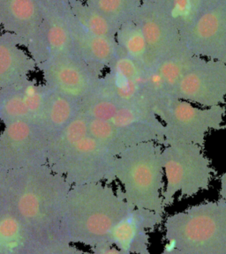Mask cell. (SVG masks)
I'll list each match as a JSON object with an SVG mask.
<instances>
[{"mask_svg": "<svg viewBox=\"0 0 226 254\" xmlns=\"http://www.w3.org/2000/svg\"><path fill=\"white\" fill-rule=\"evenodd\" d=\"M88 254H125L122 251L118 249L111 244H105L95 246L89 249Z\"/></svg>", "mask_w": 226, "mask_h": 254, "instance_id": "obj_26", "label": "cell"}, {"mask_svg": "<svg viewBox=\"0 0 226 254\" xmlns=\"http://www.w3.org/2000/svg\"><path fill=\"white\" fill-rule=\"evenodd\" d=\"M79 113V103L50 89L39 124L51 137L58 134Z\"/></svg>", "mask_w": 226, "mask_h": 254, "instance_id": "obj_22", "label": "cell"}, {"mask_svg": "<svg viewBox=\"0 0 226 254\" xmlns=\"http://www.w3.org/2000/svg\"><path fill=\"white\" fill-rule=\"evenodd\" d=\"M163 221L164 214L134 207L111 230L109 243L125 254H151L150 232Z\"/></svg>", "mask_w": 226, "mask_h": 254, "instance_id": "obj_16", "label": "cell"}, {"mask_svg": "<svg viewBox=\"0 0 226 254\" xmlns=\"http://www.w3.org/2000/svg\"><path fill=\"white\" fill-rule=\"evenodd\" d=\"M116 155L88 132L87 117L79 113L51 138L48 165L73 186L112 181Z\"/></svg>", "mask_w": 226, "mask_h": 254, "instance_id": "obj_3", "label": "cell"}, {"mask_svg": "<svg viewBox=\"0 0 226 254\" xmlns=\"http://www.w3.org/2000/svg\"><path fill=\"white\" fill-rule=\"evenodd\" d=\"M41 3L44 20L25 47L36 66L56 56L73 51L68 23V0H41Z\"/></svg>", "mask_w": 226, "mask_h": 254, "instance_id": "obj_13", "label": "cell"}, {"mask_svg": "<svg viewBox=\"0 0 226 254\" xmlns=\"http://www.w3.org/2000/svg\"><path fill=\"white\" fill-rule=\"evenodd\" d=\"M92 9L99 12L119 28L135 20L143 0H83Z\"/></svg>", "mask_w": 226, "mask_h": 254, "instance_id": "obj_25", "label": "cell"}, {"mask_svg": "<svg viewBox=\"0 0 226 254\" xmlns=\"http://www.w3.org/2000/svg\"><path fill=\"white\" fill-rule=\"evenodd\" d=\"M37 71L34 60L17 36L0 28V90Z\"/></svg>", "mask_w": 226, "mask_h": 254, "instance_id": "obj_20", "label": "cell"}, {"mask_svg": "<svg viewBox=\"0 0 226 254\" xmlns=\"http://www.w3.org/2000/svg\"><path fill=\"white\" fill-rule=\"evenodd\" d=\"M37 71L51 90L79 103L94 90L102 77L73 51L37 64Z\"/></svg>", "mask_w": 226, "mask_h": 254, "instance_id": "obj_12", "label": "cell"}, {"mask_svg": "<svg viewBox=\"0 0 226 254\" xmlns=\"http://www.w3.org/2000/svg\"><path fill=\"white\" fill-rule=\"evenodd\" d=\"M87 119L89 134L116 156L140 143L155 141L163 146L164 126L117 127L106 121Z\"/></svg>", "mask_w": 226, "mask_h": 254, "instance_id": "obj_17", "label": "cell"}, {"mask_svg": "<svg viewBox=\"0 0 226 254\" xmlns=\"http://www.w3.org/2000/svg\"><path fill=\"white\" fill-rule=\"evenodd\" d=\"M51 138L44 127L32 120L2 125L0 166L8 171L48 164Z\"/></svg>", "mask_w": 226, "mask_h": 254, "instance_id": "obj_8", "label": "cell"}, {"mask_svg": "<svg viewBox=\"0 0 226 254\" xmlns=\"http://www.w3.org/2000/svg\"><path fill=\"white\" fill-rule=\"evenodd\" d=\"M219 193V198L226 200V172L220 176Z\"/></svg>", "mask_w": 226, "mask_h": 254, "instance_id": "obj_27", "label": "cell"}, {"mask_svg": "<svg viewBox=\"0 0 226 254\" xmlns=\"http://www.w3.org/2000/svg\"><path fill=\"white\" fill-rule=\"evenodd\" d=\"M172 97L211 108L226 103V63L192 56Z\"/></svg>", "mask_w": 226, "mask_h": 254, "instance_id": "obj_10", "label": "cell"}, {"mask_svg": "<svg viewBox=\"0 0 226 254\" xmlns=\"http://www.w3.org/2000/svg\"><path fill=\"white\" fill-rule=\"evenodd\" d=\"M147 70L119 50L94 91L118 102L151 107L146 95Z\"/></svg>", "mask_w": 226, "mask_h": 254, "instance_id": "obj_14", "label": "cell"}, {"mask_svg": "<svg viewBox=\"0 0 226 254\" xmlns=\"http://www.w3.org/2000/svg\"><path fill=\"white\" fill-rule=\"evenodd\" d=\"M44 20L41 0H0V28L20 38L24 48Z\"/></svg>", "mask_w": 226, "mask_h": 254, "instance_id": "obj_19", "label": "cell"}, {"mask_svg": "<svg viewBox=\"0 0 226 254\" xmlns=\"http://www.w3.org/2000/svg\"><path fill=\"white\" fill-rule=\"evenodd\" d=\"M134 21L147 42L149 70L185 48L171 0H143Z\"/></svg>", "mask_w": 226, "mask_h": 254, "instance_id": "obj_9", "label": "cell"}, {"mask_svg": "<svg viewBox=\"0 0 226 254\" xmlns=\"http://www.w3.org/2000/svg\"><path fill=\"white\" fill-rule=\"evenodd\" d=\"M163 145L155 141L140 143L117 155L112 181H118L131 206L164 214L165 187Z\"/></svg>", "mask_w": 226, "mask_h": 254, "instance_id": "obj_4", "label": "cell"}, {"mask_svg": "<svg viewBox=\"0 0 226 254\" xmlns=\"http://www.w3.org/2000/svg\"><path fill=\"white\" fill-rule=\"evenodd\" d=\"M36 246L20 219L0 201V254H23Z\"/></svg>", "mask_w": 226, "mask_h": 254, "instance_id": "obj_21", "label": "cell"}, {"mask_svg": "<svg viewBox=\"0 0 226 254\" xmlns=\"http://www.w3.org/2000/svg\"><path fill=\"white\" fill-rule=\"evenodd\" d=\"M160 254H185L181 253L180 251L178 249H175V248H171L169 246H165L163 248V251Z\"/></svg>", "mask_w": 226, "mask_h": 254, "instance_id": "obj_29", "label": "cell"}, {"mask_svg": "<svg viewBox=\"0 0 226 254\" xmlns=\"http://www.w3.org/2000/svg\"><path fill=\"white\" fill-rule=\"evenodd\" d=\"M23 254H57L50 252V251L44 249L43 247L39 246H33L29 248L28 251H26Z\"/></svg>", "mask_w": 226, "mask_h": 254, "instance_id": "obj_28", "label": "cell"}, {"mask_svg": "<svg viewBox=\"0 0 226 254\" xmlns=\"http://www.w3.org/2000/svg\"><path fill=\"white\" fill-rule=\"evenodd\" d=\"M153 110L164 126L163 146L184 143L204 147L207 135L210 131L225 127V105L200 107L168 96L155 103Z\"/></svg>", "mask_w": 226, "mask_h": 254, "instance_id": "obj_7", "label": "cell"}, {"mask_svg": "<svg viewBox=\"0 0 226 254\" xmlns=\"http://www.w3.org/2000/svg\"><path fill=\"white\" fill-rule=\"evenodd\" d=\"M71 186L48 164L8 171L0 201L15 214L32 239L57 254H86L64 240L61 222Z\"/></svg>", "mask_w": 226, "mask_h": 254, "instance_id": "obj_1", "label": "cell"}, {"mask_svg": "<svg viewBox=\"0 0 226 254\" xmlns=\"http://www.w3.org/2000/svg\"><path fill=\"white\" fill-rule=\"evenodd\" d=\"M6 173H7V171H5L4 168L0 166V190H1V188L3 187V184H4Z\"/></svg>", "mask_w": 226, "mask_h": 254, "instance_id": "obj_30", "label": "cell"}, {"mask_svg": "<svg viewBox=\"0 0 226 254\" xmlns=\"http://www.w3.org/2000/svg\"><path fill=\"white\" fill-rule=\"evenodd\" d=\"M50 88L28 77L0 90V124L17 120L39 123Z\"/></svg>", "mask_w": 226, "mask_h": 254, "instance_id": "obj_15", "label": "cell"}, {"mask_svg": "<svg viewBox=\"0 0 226 254\" xmlns=\"http://www.w3.org/2000/svg\"><path fill=\"white\" fill-rule=\"evenodd\" d=\"M211 1H214V0H194V2L198 6L199 9L202 7L203 5H204V4L210 3Z\"/></svg>", "mask_w": 226, "mask_h": 254, "instance_id": "obj_31", "label": "cell"}, {"mask_svg": "<svg viewBox=\"0 0 226 254\" xmlns=\"http://www.w3.org/2000/svg\"><path fill=\"white\" fill-rule=\"evenodd\" d=\"M181 36L193 55L226 63V0L203 5L181 29Z\"/></svg>", "mask_w": 226, "mask_h": 254, "instance_id": "obj_11", "label": "cell"}, {"mask_svg": "<svg viewBox=\"0 0 226 254\" xmlns=\"http://www.w3.org/2000/svg\"><path fill=\"white\" fill-rule=\"evenodd\" d=\"M164 206L173 204L176 195L191 198L210 189L214 179V168L202 146L175 143L163 147Z\"/></svg>", "mask_w": 226, "mask_h": 254, "instance_id": "obj_6", "label": "cell"}, {"mask_svg": "<svg viewBox=\"0 0 226 254\" xmlns=\"http://www.w3.org/2000/svg\"><path fill=\"white\" fill-rule=\"evenodd\" d=\"M132 208L121 188L115 189L110 183L73 186L64 205V240L89 249L110 244L111 230Z\"/></svg>", "mask_w": 226, "mask_h": 254, "instance_id": "obj_2", "label": "cell"}, {"mask_svg": "<svg viewBox=\"0 0 226 254\" xmlns=\"http://www.w3.org/2000/svg\"><path fill=\"white\" fill-rule=\"evenodd\" d=\"M116 42L120 52L149 71L147 42L142 29L134 20L119 27L116 35Z\"/></svg>", "mask_w": 226, "mask_h": 254, "instance_id": "obj_23", "label": "cell"}, {"mask_svg": "<svg viewBox=\"0 0 226 254\" xmlns=\"http://www.w3.org/2000/svg\"><path fill=\"white\" fill-rule=\"evenodd\" d=\"M72 12L86 30L95 36L116 40L119 28L101 13L89 7L83 0H68Z\"/></svg>", "mask_w": 226, "mask_h": 254, "instance_id": "obj_24", "label": "cell"}, {"mask_svg": "<svg viewBox=\"0 0 226 254\" xmlns=\"http://www.w3.org/2000/svg\"><path fill=\"white\" fill-rule=\"evenodd\" d=\"M68 23L73 52L98 75L103 76L119 52L116 40L95 36L86 30L76 20L71 7L68 11Z\"/></svg>", "mask_w": 226, "mask_h": 254, "instance_id": "obj_18", "label": "cell"}, {"mask_svg": "<svg viewBox=\"0 0 226 254\" xmlns=\"http://www.w3.org/2000/svg\"><path fill=\"white\" fill-rule=\"evenodd\" d=\"M165 246L185 254H226V200L219 198L168 215Z\"/></svg>", "mask_w": 226, "mask_h": 254, "instance_id": "obj_5", "label": "cell"}]
</instances>
